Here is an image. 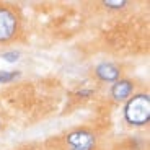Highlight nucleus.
<instances>
[{"mask_svg":"<svg viewBox=\"0 0 150 150\" xmlns=\"http://www.w3.org/2000/svg\"><path fill=\"white\" fill-rule=\"evenodd\" d=\"M126 119L131 124H145L150 119V98L149 95H137L126 106Z\"/></svg>","mask_w":150,"mask_h":150,"instance_id":"obj_1","label":"nucleus"},{"mask_svg":"<svg viewBox=\"0 0 150 150\" xmlns=\"http://www.w3.org/2000/svg\"><path fill=\"white\" fill-rule=\"evenodd\" d=\"M16 33V16L8 8H0V41H7Z\"/></svg>","mask_w":150,"mask_h":150,"instance_id":"obj_2","label":"nucleus"},{"mask_svg":"<svg viewBox=\"0 0 150 150\" xmlns=\"http://www.w3.org/2000/svg\"><path fill=\"white\" fill-rule=\"evenodd\" d=\"M67 142L74 150H91L95 145V135L88 131H75L69 134Z\"/></svg>","mask_w":150,"mask_h":150,"instance_id":"obj_3","label":"nucleus"},{"mask_svg":"<svg viewBox=\"0 0 150 150\" xmlns=\"http://www.w3.org/2000/svg\"><path fill=\"white\" fill-rule=\"evenodd\" d=\"M96 75L105 82H116L119 77V69L116 65L105 62V64H100L96 67Z\"/></svg>","mask_w":150,"mask_h":150,"instance_id":"obj_4","label":"nucleus"},{"mask_svg":"<svg viewBox=\"0 0 150 150\" xmlns=\"http://www.w3.org/2000/svg\"><path fill=\"white\" fill-rule=\"evenodd\" d=\"M131 91H132V83L129 80H119V82L114 83L111 93L114 96V100H126L131 95Z\"/></svg>","mask_w":150,"mask_h":150,"instance_id":"obj_5","label":"nucleus"},{"mask_svg":"<svg viewBox=\"0 0 150 150\" xmlns=\"http://www.w3.org/2000/svg\"><path fill=\"white\" fill-rule=\"evenodd\" d=\"M16 72H0V83H5V82H10V80H13L16 77Z\"/></svg>","mask_w":150,"mask_h":150,"instance_id":"obj_6","label":"nucleus"},{"mask_svg":"<svg viewBox=\"0 0 150 150\" xmlns=\"http://www.w3.org/2000/svg\"><path fill=\"white\" fill-rule=\"evenodd\" d=\"M18 56H20L18 52H5V54H2V57H4L7 62H16V60H18Z\"/></svg>","mask_w":150,"mask_h":150,"instance_id":"obj_7","label":"nucleus"},{"mask_svg":"<svg viewBox=\"0 0 150 150\" xmlns=\"http://www.w3.org/2000/svg\"><path fill=\"white\" fill-rule=\"evenodd\" d=\"M126 4H127V2H124V0H121V2H111V0H106L105 2V5L109 7V8H121V7H124Z\"/></svg>","mask_w":150,"mask_h":150,"instance_id":"obj_8","label":"nucleus"}]
</instances>
